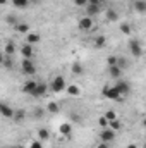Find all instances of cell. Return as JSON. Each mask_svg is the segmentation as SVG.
I'll return each instance as SVG.
<instances>
[{
    "instance_id": "cell-39",
    "label": "cell",
    "mask_w": 146,
    "mask_h": 148,
    "mask_svg": "<svg viewBox=\"0 0 146 148\" xmlns=\"http://www.w3.org/2000/svg\"><path fill=\"white\" fill-rule=\"evenodd\" d=\"M96 148H108V143H100Z\"/></svg>"
},
{
    "instance_id": "cell-18",
    "label": "cell",
    "mask_w": 146,
    "mask_h": 148,
    "mask_svg": "<svg viewBox=\"0 0 146 148\" xmlns=\"http://www.w3.org/2000/svg\"><path fill=\"white\" fill-rule=\"evenodd\" d=\"M38 136H40V141H46L50 138V131L46 127H41V129H38Z\"/></svg>"
},
{
    "instance_id": "cell-7",
    "label": "cell",
    "mask_w": 146,
    "mask_h": 148,
    "mask_svg": "<svg viewBox=\"0 0 146 148\" xmlns=\"http://www.w3.org/2000/svg\"><path fill=\"white\" fill-rule=\"evenodd\" d=\"M0 115L5 117V119H12V117H14V109L9 107V105L3 103V102H0Z\"/></svg>"
},
{
    "instance_id": "cell-24",
    "label": "cell",
    "mask_w": 146,
    "mask_h": 148,
    "mask_svg": "<svg viewBox=\"0 0 146 148\" xmlns=\"http://www.w3.org/2000/svg\"><path fill=\"white\" fill-rule=\"evenodd\" d=\"M108 127L110 129H113V131H117V129H122V122L120 121H108Z\"/></svg>"
},
{
    "instance_id": "cell-6",
    "label": "cell",
    "mask_w": 146,
    "mask_h": 148,
    "mask_svg": "<svg viewBox=\"0 0 146 148\" xmlns=\"http://www.w3.org/2000/svg\"><path fill=\"white\" fill-rule=\"evenodd\" d=\"M102 93H103V97H107L110 100H120V95H119V91L113 86H105L102 90Z\"/></svg>"
},
{
    "instance_id": "cell-35",
    "label": "cell",
    "mask_w": 146,
    "mask_h": 148,
    "mask_svg": "<svg viewBox=\"0 0 146 148\" xmlns=\"http://www.w3.org/2000/svg\"><path fill=\"white\" fill-rule=\"evenodd\" d=\"M71 119H72V121H76V122H81V115H79V114H76V112H72V114H71Z\"/></svg>"
},
{
    "instance_id": "cell-17",
    "label": "cell",
    "mask_w": 146,
    "mask_h": 148,
    "mask_svg": "<svg viewBox=\"0 0 146 148\" xmlns=\"http://www.w3.org/2000/svg\"><path fill=\"white\" fill-rule=\"evenodd\" d=\"M65 91H67L71 97H77V95L81 93V88L76 86V84H71V86H65Z\"/></svg>"
},
{
    "instance_id": "cell-22",
    "label": "cell",
    "mask_w": 146,
    "mask_h": 148,
    "mask_svg": "<svg viewBox=\"0 0 146 148\" xmlns=\"http://www.w3.org/2000/svg\"><path fill=\"white\" fill-rule=\"evenodd\" d=\"M16 29H17L19 33H24V35H28V33H29V26H28L26 23H21V24H16Z\"/></svg>"
},
{
    "instance_id": "cell-14",
    "label": "cell",
    "mask_w": 146,
    "mask_h": 148,
    "mask_svg": "<svg viewBox=\"0 0 146 148\" xmlns=\"http://www.w3.org/2000/svg\"><path fill=\"white\" fill-rule=\"evenodd\" d=\"M108 74L112 76V77H120L122 76V69L119 67V66H108Z\"/></svg>"
},
{
    "instance_id": "cell-20",
    "label": "cell",
    "mask_w": 146,
    "mask_h": 148,
    "mask_svg": "<svg viewBox=\"0 0 146 148\" xmlns=\"http://www.w3.org/2000/svg\"><path fill=\"white\" fill-rule=\"evenodd\" d=\"M26 36H28V43H29V45H35V43L40 41V33H31V31H29Z\"/></svg>"
},
{
    "instance_id": "cell-12",
    "label": "cell",
    "mask_w": 146,
    "mask_h": 148,
    "mask_svg": "<svg viewBox=\"0 0 146 148\" xmlns=\"http://www.w3.org/2000/svg\"><path fill=\"white\" fill-rule=\"evenodd\" d=\"M100 12V7L98 5H93V3H88L86 5V16L88 17H93V16H96Z\"/></svg>"
},
{
    "instance_id": "cell-9",
    "label": "cell",
    "mask_w": 146,
    "mask_h": 148,
    "mask_svg": "<svg viewBox=\"0 0 146 148\" xmlns=\"http://www.w3.org/2000/svg\"><path fill=\"white\" fill-rule=\"evenodd\" d=\"M33 53H35L33 45L26 43V45H23V47H21V55H23V59H31V57H33Z\"/></svg>"
},
{
    "instance_id": "cell-28",
    "label": "cell",
    "mask_w": 146,
    "mask_h": 148,
    "mask_svg": "<svg viewBox=\"0 0 146 148\" xmlns=\"http://www.w3.org/2000/svg\"><path fill=\"white\" fill-rule=\"evenodd\" d=\"M120 31H122L124 35H131V33H132V29H131V26H129L127 23H122V24H120Z\"/></svg>"
},
{
    "instance_id": "cell-3",
    "label": "cell",
    "mask_w": 146,
    "mask_h": 148,
    "mask_svg": "<svg viewBox=\"0 0 146 148\" xmlns=\"http://www.w3.org/2000/svg\"><path fill=\"white\" fill-rule=\"evenodd\" d=\"M93 26H95L93 17H88V16L81 17V19H79V23H77V28H79L81 31H91V29H93Z\"/></svg>"
},
{
    "instance_id": "cell-41",
    "label": "cell",
    "mask_w": 146,
    "mask_h": 148,
    "mask_svg": "<svg viewBox=\"0 0 146 148\" xmlns=\"http://www.w3.org/2000/svg\"><path fill=\"white\" fill-rule=\"evenodd\" d=\"M127 148H138V145H134V143H131V145H127Z\"/></svg>"
},
{
    "instance_id": "cell-8",
    "label": "cell",
    "mask_w": 146,
    "mask_h": 148,
    "mask_svg": "<svg viewBox=\"0 0 146 148\" xmlns=\"http://www.w3.org/2000/svg\"><path fill=\"white\" fill-rule=\"evenodd\" d=\"M113 88L119 91L120 97H122V95H127V93L131 91V86H129V83H126V81H117V84H115Z\"/></svg>"
},
{
    "instance_id": "cell-16",
    "label": "cell",
    "mask_w": 146,
    "mask_h": 148,
    "mask_svg": "<svg viewBox=\"0 0 146 148\" xmlns=\"http://www.w3.org/2000/svg\"><path fill=\"white\" fill-rule=\"evenodd\" d=\"M10 2L16 9H28L29 7V0H10Z\"/></svg>"
},
{
    "instance_id": "cell-19",
    "label": "cell",
    "mask_w": 146,
    "mask_h": 148,
    "mask_svg": "<svg viewBox=\"0 0 146 148\" xmlns=\"http://www.w3.org/2000/svg\"><path fill=\"white\" fill-rule=\"evenodd\" d=\"M59 131H60V134H71V131H72V126L69 124V122H65V124H60V127H59Z\"/></svg>"
},
{
    "instance_id": "cell-11",
    "label": "cell",
    "mask_w": 146,
    "mask_h": 148,
    "mask_svg": "<svg viewBox=\"0 0 146 148\" xmlns=\"http://www.w3.org/2000/svg\"><path fill=\"white\" fill-rule=\"evenodd\" d=\"M105 19H107L108 23H117V21H119V12L113 10V9H107V12H105Z\"/></svg>"
},
{
    "instance_id": "cell-23",
    "label": "cell",
    "mask_w": 146,
    "mask_h": 148,
    "mask_svg": "<svg viewBox=\"0 0 146 148\" xmlns=\"http://www.w3.org/2000/svg\"><path fill=\"white\" fill-rule=\"evenodd\" d=\"M46 110L50 112V114H57V112L60 110V107H59V103H55V102H50V103L46 105Z\"/></svg>"
},
{
    "instance_id": "cell-37",
    "label": "cell",
    "mask_w": 146,
    "mask_h": 148,
    "mask_svg": "<svg viewBox=\"0 0 146 148\" xmlns=\"http://www.w3.org/2000/svg\"><path fill=\"white\" fill-rule=\"evenodd\" d=\"M35 117H38V119L43 117V110H41V109H35Z\"/></svg>"
},
{
    "instance_id": "cell-32",
    "label": "cell",
    "mask_w": 146,
    "mask_h": 148,
    "mask_svg": "<svg viewBox=\"0 0 146 148\" xmlns=\"http://www.w3.org/2000/svg\"><path fill=\"white\" fill-rule=\"evenodd\" d=\"M107 62H108V66H115L117 64V57L115 55H110L108 59H107Z\"/></svg>"
},
{
    "instance_id": "cell-36",
    "label": "cell",
    "mask_w": 146,
    "mask_h": 148,
    "mask_svg": "<svg viewBox=\"0 0 146 148\" xmlns=\"http://www.w3.org/2000/svg\"><path fill=\"white\" fill-rule=\"evenodd\" d=\"M5 21H7L9 24H17V23H16V17H14V16H7V19H5Z\"/></svg>"
},
{
    "instance_id": "cell-33",
    "label": "cell",
    "mask_w": 146,
    "mask_h": 148,
    "mask_svg": "<svg viewBox=\"0 0 146 148\" xmlns=\"http://www.w3.org/2000/svg\"><path fill=\"white\" fill-rule=\"evenodd\" d=\"M2 64H3L7 69H12V60H10V59H3V62H2Z\"/></svg>"
},
{
    "instance_id": "cell-10",
    "label": "cell",
    "mask_w": 146,
    "mask_h": 148,
    "mask_svg": "<svg viewBox=\"0 0 146 148\" xmlns=\"http://www.w3.org/2000/svg\"><path fill=\"white\" fill-rule=\"evenodd\" d=\"M21 90H23V93H26V95H33L35 90H36V81H28V83H24Z\"/></svg>"
},
{
    "instance_id": "cell-30",
    "label": "cell",
    "mask_w": 146,
    "mask_h": 148,
    "mask_svg": "<svg viewBox=\"0 0 146 148\" xmlns=\"http://www.w3.org/2000/svg\"><path fill=\"white\" fill-rule=\"evenodd\" d=\"M98 124H100V127H102V129H105V127H108V121H107V119H105L103 115H102V117L98 119Z\"/></svg>"
},
{
    "instance_id": "cell-31",
    "label": "cell",
    "mask_w": 146,
    "mask_h": 148,
    "mask_svg": "<svg viewBox=\"0 0 146 148\" xmlns=\"http://www.w3.org/2000/svg\"><path fill=\"white\" fill-rule=\"evenodd\" d=\"M29 148H43V143H41L40 140H35V141H31Z\"/></svg>"
},
{
    "instance_id": "cell-29",
    "label": "cell",
    "mask_w": 146,
    "mask_h": 148,
    "mask_svg": "<svg viewBox=\"0 0 146 148\" xmlns=\"http://www.w3.org/2000/svg\"><path fill=\"white\" fill-rule=\"evenodd\" d=\"M103 117H105L107 121H115V119H117V114H115L113 110H107L105 114H103Z\"/></svg>"
},
{
    "instance_id": "cell-1",
    "label": "cell",
    "mask_w": 146,
    "mask_h": 148,
    "mask_svg": "<svg viewBox=\"0 0 146 148\" xmlns=\"http://www.w3.org/2000/svg\"><path fill=\"white\" fill-rule=\"evenodd\" d=\"M65 86H67V83H65V77H64V76H55L53 81L50 83V88H52L53 93H60V91H64Z\"/></svg>"
},
{
    "instance_id": "cell-42",
    "label": "cell",
    "mask_w": 146,
    "mask_h": 148,
    "mask_svg": "<svg viewBox=\"0 0 146 148\" xmlns=\"http://www.w3.org/2000/svg\"><path fill=\"white\" fill-rule=\"evenodd\" d=\"M2 62H3V55L0 53V64H2Z\"/></svg>"
},
{
    "instance_id": "cell-40",
    "label": "cell",
    "mask_w": 146,
    "mask_h": 148,
    "mask_svg": "<svg viewBox=\"0 0 146 148\" xmlns=\"http://www.w3.org/2000/svg\"><path fill=\"white\" fill-rule=\"evenodd\" d=\"M7 2H9V0H0V7H2V5H7Z\"/></svg>"
},
{
    "instance_id": "cell-43",
    "label": "cell",
    "mask_w": 146,
    "mask_h": 148,
    "mask_svg": "<svg viewBox=\"0 0 146 148\" xmlns=\"http://www.w3.org/2000/svg\"><path fill=\"white\" fill-rule=\"evenodd\" d=\"M10 148H24V147H10Z\"/></svg>"
},
{
    "instance_id": "cell-34",
    "label": "cell",
    "mask_w": 146,
    "mask_h": 148,
    "mask_svg": "<svg viewBox=\"0 0 146 148\" xmlns=\"http://www.w3.org/2000/svg\"><path fill=\"white\" fill-rule=\"evenodd\" d=\"M74 3L79 5V7H86L88 5V0H74Z\"/></svg>"
},
{
    "instance_id": "cell-25",
    "label": "cell",
    "mask_w": 146,
    "mask_h": 148,
    "mask_svg": "<svg viewBox=\"0 0 146 148\" xmlns=\"http://www.w3.org/2000/svg\"><path fill=\"white\" fill-rule=\"evenodd\" d=\"M83 71H84V69H83L81 62H74L72 64V74H77V76H79V74H83Z\"/></svg>"
},
{
    "instance_id": "cell-13",
    "label": "cell",
    "mask_w": 146,
    "mask_h": 148,
    "mask_svg": "<svg viewBox=\"0 0 146 148\" xmlns=\"http://www.w3.org/2000/svg\"><path fill=\"white\" fill-rule=\"evenodd\" d=\"M46 90H48V86H46L45 83H36V90H35L33 97H41V95H45Z\"/></svg>"
},
{
    "instance_id": "cell-26",
    "label": "cell",
    "mask_w": 146,
    "mask_h": 148,
    "mask_svg": "<svg viewBox=\"0 0 146 148\" xmlns=\"http://www.w3.org/2000/svg\"><path fill=\"white\" fill-rule=\"evenodd\" d=\"M16 52V45L12 43V41H7V45H5V53L7 55H12Z\"/></svg>"
},
{
    "instance_id": "cell-21",
    "label": "cell",
    "mask_w": 146,
    "mask_h": 148,
    "mask_svg": "<svg viewBox=\"0 0 146 148\" xmlns=\"http://www.w3.org/2000/svg\"><path fill=\"white\" fill-rule=\"evenodd\" d=\"M105 45H107V38L105 36H96L95 38V47H96V48H103Z\"/></svg>"
},
{
    "instance_id": "cell-2",
    "label": "cell",
    "mask_w": 146,
    "mask_h": 148,
    "mask_svg": "<svg viewBox=\"0 0 146 148\" xmlns=\"http://www.w3.org/2000/svg\"><path fill=\"white\" fill-rule=\"evenodd\" d=\"M129 50H131V53H132L134 59L143 57V47H141L139 40H131V41H129Z\"/></svg>"
},
{
    "instance_id": "cell-4",
    "label": "cell",
    "mask_w": 146,
    "mask_h": 148,
    "mask_svg": "<svg viewBox=\"0 0 146 148\" xmlns=\"http://www.w3.org/2000/svg\"><path fill=\"white\" fill-rule=\"evenodd\" d=\"M100 140H102V143H112V141L115 140V131L110 129V127L102 129V133H100Z\"/></svg>"
},
{
    "instance_id": "cell-15",
    "label": "cell",
    "mask_w": 146,
    "mask_h": 148,
    "mask_svg": "<svg viewBox=\"0 0 146 148\" xmlns=\"http://www.w3.org/2000/svg\"><path fill=\"white\" fill-rule=\"evenodd\" d=\"M132 5H134V9H136L139 14H145V12H146V2H145V0H136Z\"/></svg>"
},
{
    "instance_id": "cell-5",
    "label": "cell",
    "mask_w": 146,
    "mask_h": 148,
    "mask_svg": "<svg viewBox=\"0 0 146 148\" xmlns=\"http://www.w3.org/2000/svg\"><path fill=\"white\" fill-rule=\"evenodd\" d=\"M21 67H23V73L24 74H35L36 73V66L29 59H23L21 60Z\"/></svg>"
},
{
    "instance_id": "cell-27",
    "label": "cell",
    "mask_w": 146,
    "mask_h": 148,
    "mask_svg": "<svg viewBox=\"0 0 146 148\" xmlns=\"http://www.w3.org/2000/svg\"><path fill=\"white\" fill-rule=\"evenodd\" d=\"M24 117H26V112H24V110H14V117H12V119H16L17 122H19V121H23Z\"/></svg>"
},
{
    "instance_id": "cell-38",
    "label": "cell",
    "mask_w": 146,
    "mask_h": 148,
    "mask_svg": "<svg viewBox=\"0 0 146 148\" xmlns=\"http://www.w3.org/2000/svg\"><path fill=\"white\" fill-rule=\"evenodd\" d=\"M102 0H88V3H93V5H100Z\"/></svg>"
}]
</instances>
